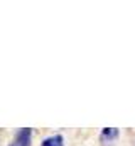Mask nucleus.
<instances>
[{
	"label": "nucleus",
	"instance_id": "7ed1b4c3",
	"mask_svg": "<svg viewBox=\"0 0 135 146\" xmlns=\"http://www.w3.org/2000/svg\"><path fill=\"white\" fill-rule=\"evenodd\" d=\"M41 146H64V139L61 134H52V136L42 139Z\"/></svg>",
	"mask_w": 135,
	"mask_h": 146
},
{
	"label": "nucleus",
	"instance_id": "f257e3e1",
	"mask_svg": "<svg viewBox=\"0 0 135 146\" xmlns=\"http://www.w3.org/2000/svg\"><path fill=\"white\" fill-rule=\"evenodd\" d=\"M118 129L117 127H103L100 133L101 146H113V143L118 139Z\"/></svg>",
	"mask_w": 135,
	"mask_h": 146
},
{
	"label": "nucleus",
	"instance_id": "f03ea898",
	"mask_svg": "<svg viewBox=\"0 0 135 146\" xmlns=\"http://www.w3.org/2000/svg\"><path fill=\"white\" fill-rule=\"evenodd\" d=\"M31 138H32V129L22 127V129L15 134V138H14V141L10 143V146H29L31 145Z\"/></svg>",
	"mask_w": 135,
	"mask_h": 146
}]
</instances>
